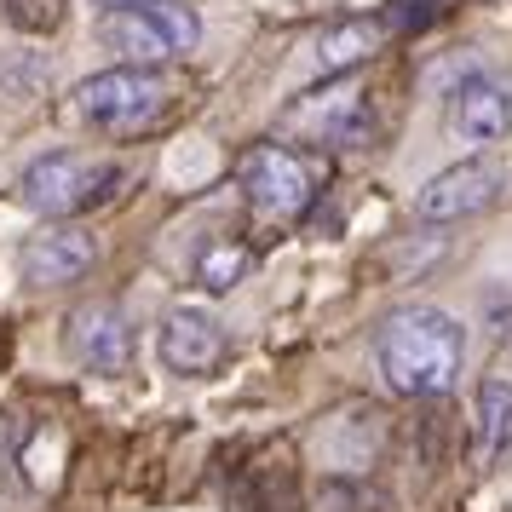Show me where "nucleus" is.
I'll use <instances>...</instances> for the list:
<instances>
[{
    "label": "nucleus",
    "mask_w": 512,
    "mask_h": 512,
    "mask_svg": "<svg viewBox=\"0 0 512 512\" xmlns=\"http://www.w3.org/2000/svg\"><path fill=\"white\" fill-rule=\"evenodd\" d=\"M93 259H98L93 231H81L70 219H47V225L18 248V271H24V282H35V288H64V282L87 277Z\"/></svg>",
    "instance_id": "nucleus-8"
},
{
    "label": "nucleus",
    "mask_w": 512,
    "mask_h": 512,
    "mask_svg": "<svg viewBox=\"0 0 512 512\" xmlns=\"http://www.w3.org/2000/svg\"><path fill=\"white\" fill-rule=\"evenodd\" d=\"M288 121H294L300 133H311V139L346 144V150L369 144V133H374V110H369V93H363V87H334V93L305 98Z\"/></svg>",
    "instance_id": "nucleus-11"
},
{
    "label": "nucleus",
    "mask_w": 512,
    "mask_h": 512,
    "mask_svg": "<svg viewBox=\"0 0 512 512\" xmlns=\"http://www.w3.org/2000/svg\"><path fill=\"white\" fill-rule=\"evenodd\" d=\"M512 449V380L478 386V461H501Z\"/></svg>",
    "instance_id": "nucleus-13"
},
{
    "label": "nucleus",
    "mask_w": 512,
    "mask_h": 512,
    "mask_svg": "<svg viewBox=\"0 0 512 512\" xmlns=\"http://www.w3.org/2000/svg\"><path fill=\"white\" fill-rule=\"evenodd\" d=\"M386 29H392L386 18H346V24L323 29L311 41V75L334 81V75H351L357 64H369L380 52V41H386Z\"/></svg>",
    "instance_id": "nucleus-12"
},
{
    "label": "nucleus",
    "mask_w": 512,
    "mask_h": 512,
    "mask_svg": "<svg viewBox=\"0 0 512 512\" xmlns=\"http://www.w3.org/2000/svg\"><path fill=\"white\" fill-rule=\"evenodd\" d=\"M449 127L466 144H501L512 133V81L472 70L461 87H449Z\"/></svg>",
    "instance_id": "nucleus-9"
},
{
    "label": "nucleus",
    "mask_w": 512,
    "mask_h": 512,
    "mask_svg": "<svg viewBox=\"0 0 512 512\" xmlns=\"http://www.w3.org/2000/svg\"><path fill=\"white\" fill-rule=\"evenodd\" d=\"M248 265H254V248H242V242H213L208 254L196 259V282H202L208 294H231L236 282L248 277Z\"/></svg>",
    "instance_id": "nucleus-14"
},
{
    "label": "nucleus",
    "mask_w": 512,
    "mask_h": 512,
    "mask_svg": "<svg viewBox=\"0 0 512 512\" xmlns=\"http://www.w3.org/2000/svg\"><path fill=\"white\" fill-rule=\"evenodd\" d=\"M466 328L438 305H403L374 334V363L397 397H443L461 374Z\"/></svg>",
    "instance_id": "nucleus-1"
},
{
    "label": "nucleus",
    "mask_w": 512,
    "mask_h": 512,
    "mask_svg": "<svg viewBox=\"0 0 512 512\" xmlns=\"http://www.w3.org/2000/svg\"><path fill=\"white\" fill-rule=\"evenodd\" d=\"M70 357L93 374H127L133 369V323L116 305H81L70 317Z\"/></svg>",
    "instance_id": "nucleus-10"
},
{
    "label": "nucleus",
    "mask_w": 512,
    "mask_h": 512,
    "mask_svg": "<svg viewBox=\"0 0 512 512\" xmlns=\"http://www.w3.org/2000/svg\"><path fill=\"white\" fill-rule=\"evenodd\" d=\"M501 190H507V173L495 162H455V167H443L438 179H426V185L415 190V213L426 225L472 219V213H484Z\"/></svg>",
    "instance_id": "nucleus-7"
},
{
    "label": "nucleus",
    "mask_w": 512,
    "mask_h": 512,
    "mask_svg": "<svg viewBox=\"0 0 512 512\" xmlns=\"http://www.w3.org/2000/svg\"><path fill=\"white\" fill-rule=\"evenodd\" d=\"M167 104H173V75L144 70V64H116V70L81 81L75 93L81 121H93L104 133H144L167 116Z\"/></svg>",
    "instance_id": "nucleus-3"
},
{
    "label": "nucleus",
    "mask_w": 512,
    "mask_h": 512,
    "mask_svg": "<svg viewBox=\"0 0 512 512\" xmlns=\"http://www.w3.org/2000/svg\"><path fill=\"white\" fill-rule=\"evenodd\" d=\"M98 41L116 52L121 64H144V70H162L173 58L196 52L202 41V18L190 0H144V6H121L98 18Z\"/></svg>",
    "instance_id": "nucleus-2"
},
{
    "label": "nucleus",
    "mask_w": 512,
    "mask_h": 512,
    "mask_svg": "<svg viewBox=\"0 0 512 512\" xmlns=\"http://www.w3.org/2000/svg\"><path fill=\"white\" fill-rule=\"evenodd\" d=\"M121 185L116 162H93V156H75V150H52L41 162L24 167L18 179V202L41 219H75L81 208L104 202Z\"/></svg>",
    "instance_id": "nucleus-4"
},
{
    "label": "nucleus",
    "mask_w": 512,
    "mask_h": 512,
    "mask_svg": "<svg viewBox=\"0 0 512 512\" xmlns=\"http://www.w3.org/2000/svg\"><path fill=\"white\" fill-rule=\"evenodd\" d=\"M236 179H242V196L265 219H300L323 190V162L288 150V144H254L236 167Z\"/></svg>",
    "instance_id": "nucleus-5"
},
{
    "label": "nucleus",
    "mask_w": 512,
    "mask_h": 512,
    "mask_svg": "<svg viewBox=\"0 0 512 512\" xmlns=\"http://www.w3.org/2000/svg\"><path fill=\"white\" fill-rule=\"evenodd\" d=\"M156 357L173 374H213L231 357V334L202 305H173L162 317V328H156Z\"/></svg>",
    "instance_id": "nucleus-6"
},
{
    "label": "nucleus",
    "mask_w": 512,
    "mask_h": 512,
    "mask_svg": "<svg viewBox=\"0 0 512 512\" xmlns=\"http://www.w3.org/2000/svg\"><path fill=\"white\" fill-rule=\"evenodd\" d=\"M98 12H121V6H144V0H93Z\"/></svg>",
    "instance_id": "nucleus-15"
}]
</instances>
